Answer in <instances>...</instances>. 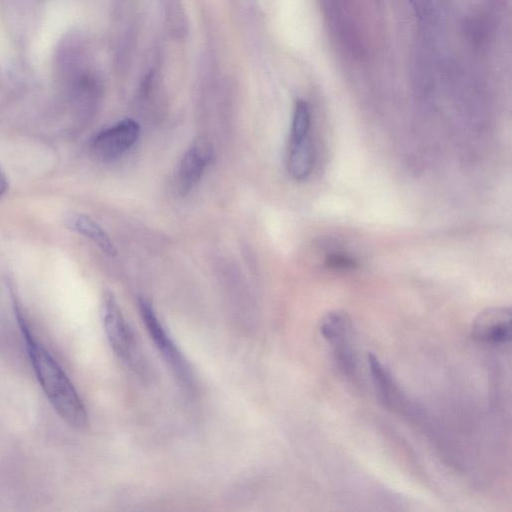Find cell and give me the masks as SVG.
Returning a JSON list of instances; mask_svg holds the SVG:
<instances>
[{"mask_svg": "<svg viewBox=\"0 0 512 512\" xmlns=\"http://www.w3.org/2000/svg\"><path fill=\"white\" fill-rule=\"evenodd\" d=\"M325 266L334 270H352L358 266L355 258L343 253H331L325 258Z\"/></svg>", "mask_w": 512, "mask_h": 512, "instance_id": "obj_12", "label": "cell"}, {"mask_svg": "<svg viewBox=\"0 0 512 512\" xmlns=\"http://www.w3.org/2000/svg\"><path fill=\"white\" fill-rule=\"evenodd\" d=\"M315 163V148L310 135L290 140L287 169L290 176L298 181L311 174Z\"/></svg>", "mask_w": 512, "mask_h": 512, "instance_id": "obj_8", "label": "cell"}, {"mask_svg": "<svg viewBox=\"0 0 512 512\" xmlns=\"http://www.w3.org/2000/svg\"><path fill=\"white\" fill-rule=\"evenodd\" d=\"M320 332L332 346L339 368L346 374L355 367V355L352 347V322L343 310L326 313L320 321Z\"/></svg>", "mask_w": 512, "mask_h": 512, "instance_id": "obj_4", "label": "cell"}, {"mask_svg": "<svg viewBox=\"0 0 512 512\" xmlns=\"http://www.w3.org/2000/svg\"><path fill=\"white\" fill-rule=\"evenodd\" d=\"M139 134V124L133 119H124L93 138L92 154L103 162L115 160L134 146Z\"/></svg>", "mask_w": 512, "mask_h": 512, "instance_id": "obj_5", "label": "cell"}, {"mask_svg": "<svg viewBox=\"0 0 512 512\" xmlns=\"http://www.w3.org/2000/svg\"><path fill=\"white\" fill-rule=\"evenodd\" d=\"M7 186H8V184H7L6 176H5V174L3 173V171L0 168V197L7 190Z\"/></svg>", "mask_w": 512, "mask_h": 512, "instance_id": "obj_13", "label": "cell"}, {"mask_svg": "<svg viewBox=\"0 0 512 512\" xmlns=\"http://www.w3.org/2000/svg\"><path fill=\"white\" fill-rule=\"evenodd\" d=\"M471 335L483 343H509L511 340L510 307H490L481 311L472 323Z\"/></svg>", "mask_w": 512, "mask_h": 512, "instance_id": "obj_7", "label": "cell"}, {"mask_svg": "<svg viewBox=\"0 0 512 512\" xmlns=\"http://www.w3.org/2000/svg\"><path fill=\"white\" fill-rule=\"evenodd\" d=\"M138 308L150 338L173 371L176 379L186 388H191L194 383L191 366L163 328L152 305L148 300L139 298Z\"/></svg>", "mask_w": 512, "mask_h": 512, "instance_id": "obj_3", "label": "cell"}, {"mask_svg": "<svg viewBox=\"0 0 512 512\" xmlns=\"http://www.w3.org/2000/svg\"><path fill=\"white\" fill-rule=\"evenodd\" d=\"M68 229L94 242L104 253L115 256L117 250L102 227L90 217L81 213H70L64 219Z\"/></svg>", "mask_w": 512, "mask_h": 512, "instance_id": "obj_9", "label": "cell"}, {"mask_svg": "<svg viewBox=\"0 0 512 512\" xmlns=\"http://www.w3.org/2000/svg\"><path fill=\"white\" fill-rule=\"evenodd\" d=\"M14 310L36 378L48 401L69 425L84 428L88 422L85 405L61 366L35 337L15 297Z\"/></svg>", "mask_w": 512, "mask_h": 512, "instance_id": "obj_1", "label": "cell"}, {"mask_svg": "<svg viewBox=\"0 0 512 512\" xmlns=\"http://www.w3.org/2000/svg\"><path fill=\"white\" fill-rule=\"evenodd\" d=\"M101 315L106 337L114 353L128 367L140 371L141 357L136 339L115 297L109 291L102 296Z\"/></svg>", "mask_w": 512, "mask_h": 512, "instance_id": "obj_2", "label": "cell"}, {"mask_svg": "<svg viewBox=\"0 0 512 512\" xmlns=\"http://www.w3.org/2000/svg\"><path fill=\"white\" fill-rule=\"evenodd\" d=\"M311 116L308 104L304 100H298L295 104L290 140L300 139L310 135Z\"/></svg>", "mask_w": 512, "mask_h": 512, "instance_id": "obj_11", "label": "cell"}, {"mask_svg": "<svg viewBox=\"0 0 512 512\" xmlns=\"http://www.w3.org/2000/svg\"><path fill=\"white\" fill-rule=\"evenodd\" d=\"M214 158V149L206 137L196 138L184 153L177 170V187L185 195L199 182Z\"/></svg>", "mask_w": 512, "mask_h": 512, "instance_id": "obj_6", "label": "cell"}, {"mask_svg": "<svg viewBox=\"0 0 512 512\" xmlns=\"http://www.w3.org/2000/svg\"><path fill=\"white\" fill-rule=\"evenodd\" d=\"M368 364L374 384L386 404H392L398 394L391 374L374 354L368 355Z\"/></svg>", "mask_w": 512, "mask_h": 512, "instance_id": "obj_10", "label": "cell"}]
</instances>
